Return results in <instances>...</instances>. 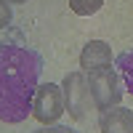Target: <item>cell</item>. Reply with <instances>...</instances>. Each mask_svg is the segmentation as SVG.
<instances>
[{
    "instance_id": "obj_1",
    "label": "cell",
    "mask_w": 133,
    "mask_h": 133,
    "mask_svg": "<svg viewBox=\"0 0 133 133\" xmlns=\"http://www.w3.org/2000/svg\"><path fill=\"white\" fill-rule=\"evenodd\" d=\"M43 59L24 43H0V120L21 123L32 115Z\"/></svg>"
},
{
    "instance_id": "obj_2",
    "label": "cell",
    "mask_w": 133,
    "mask_h": 133,
    "mask_svg": "<svg viewBox=\"0 0 133 133\" xmlns=\"http://www.w3.org/2000/svg\"><path fill=\"white\" fill-rule=\"evenodd\" d=\"M88 88H91V98H93V109L98 112H107L120 104L123 98V85H120V77L112 66H104V69H91L85 72Z\"/></svg>"
},
{
    "instance_id": "obj_3",
    "label": "cell",
    "mask_w": 133,
    "mask_h": 133,
    "mask_svg": "<svg viewBox=\"0 0 133 133\" xmlns=\"http://www.w3.org/2000/svg\"><path fill=\"white\" fill-rule=\"evenodd\" d=\"M61 91H64V107L69 112V117L72 120H85L88 112H91V107H93L85 72L83 69L80 72H66L64 83H61Z\"/></svg>"
},
{
    "instance_id": "obj_4",
    "label": "cell",
    "mask_w": 133,
    "mask_h": 133,
    "mask_svg": "<svg viewBox=\"0 0 133 133\" xmlns=\"http://www.w3.org/2000/svg\"><path fill=\"white\" fill-rule=\"evenodd\" d=\"M64 112H66V107H64L61 85H56V83L40 85L37 93H35V101H32V115H35V120L43 123V125H53Z\"/></svg>"
},
{
    "instance_id": "obj_5",
    "label": "cell",
    "mask_w": 133,
    "mask_h": 133,
    "mask_svg": "<svg viewBox=\"0 0 133 133\" xmlns=\"http://www.w3.org/2000/svg\"><path fill=\"white\" fill-rule=\"evenodd\" d=\"M98 130L101 133H133V109L117 104L112 109H107V112H101Z\"/></svg>"
},
{
    "instance_id": "obj_6",
    "label": "cell",
    "mask_w": 133,
    "mask_h": 133,
    "mask_svg": "<svg viewBox=\"0 0 133 133\" xmlns=\"http://www.w3.org/2000/svg\"><path fill=\"white\" fill-rule=\"evenodd\" d=\"M80 66H83V72L112 66V48H109L104 40H91V43H85V48L80 51Z\"/></svg>"
},
{
    "instance_id": "obj_7",
    "label": "cell",
    "mask_w": 133,
    "mask_h": 133,
    "mask_svg": "<svg viewBox=\"0 0 133 133\" xmlns=\"http://www.w3.org/2000/svg\"><path fill=\"white\" fill-rule=\"evenodd\" d=\"M115 64H117V69H120V77H123L128 93L133 96V51H123Z\"/></svg>"
},
{
    "instance_id": "obj_8",
    "label": "cell",
    "mask_w": 133,
    "mask_h": 133,
    "mask_svg": "<svg viewBox=\"0 0 133 133\" xmlns=\"http://www.w3.org/2000/svg\"><path fill=\"white\" fill-rule=\"evenodd\" d=\"M104 0H69V8L77 16H93L98 8H101Z\"/></svg>"
},
{
    "instance_id": "obj_9",
    "label": "cell",
    "mask_w": 133,
    "mask_h": 133,
    "mask_svg": "<svg viewBox=\"0 0 133 133\" xmlns=\"http://www.w3.org/2000/svg\"><path fill=\"white\" fill-rule=\"evenodd\" d=\"M8 24H11V3L0 0V29H5Z\"/></svg>"
},
{
    "instance_id": "obj_10",
    "label": "cell",
    "mask_w": 133,
    "mask_h": 133,
    "mask_svg": "<svg viewBox=\"0 0 133 133\" xmlns=\"http://www.w3.org/2000/svg\"><path fill=\"white\" fill-rule=\"evenodd\" d=\"M35 133H66L64 125H53V128H43V130H35Z\"/></svg>"
},
{
    "instance_id": "obj_11",
    "label": "cell",
    "mask_w": 133,
    "mask_h": 133,
    "mask_svg": "<svg viewBox=\"0 0 133 133\" xmlns=\"http://www.w3.org/2000/svg\"><path fill=\"white\" fill-rule=\"evenodd\" d=\"M8 3H27V0H8Z\"/></svg>"
},
{
    "instance_id": "obj_12",
    "label": "cell",
    "mask_w": 133,
    "mask_h": 133,
    "mask_svg": "<svg viewBox=\"0 0 133 133\" xmlns=\"http://www.w3.org/2000/svg\"><path fill=\"white\" fill-rule=\"evenodd\" d=\"M66 133H80V130H72V128H66Z\"/></svg>"
}]
</instances>
